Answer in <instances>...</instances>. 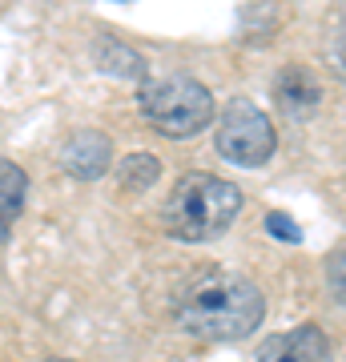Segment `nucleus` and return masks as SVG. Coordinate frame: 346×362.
I'll list each match as a JSON object with an SVG mask.
<instances>
[{"label":"nucleus","instance_id":"obj_1","mask_svg":"<svg viewBox=\"0 0 346 362\" xmlns=\"http://www.w3.org/2000/svg\"><path fill=\"white\" fill-rule=\"evenodd\" d=\"M262 318H266V298L254 286V278L226 270V266L193 274L178 294L181 330L202 342H238L254 334Z\"/></svg>","mask_w":346,"mask_h":362},{"label":"nucleus","instance_id":"obj_2","mask_svg":"<svg viewBox=\"0 0 346 362\" xmlns=\"http://www.w3.org/2000/svg\"><path fill=\"white\" fill-rule=\"evenodd\" d=\"M238 214H242V189L205 169L181 173L161 209L166 230L178 242H214L230 230Z\"/></svg>","mask_w":346,"mask_h":362},{"label":"nucleus","instance_id":"obj_3","mask_svg":"<svg viewBox=\"0 0 346 362\" xmlns=\"http://www.w3.org/2000/svg\"><path fill=\"white\" fill-rule=\"evenodd\" d=\"M142 113L161 137H193L214 121V93L205 89L202 81L173 73V77L149 81L142 85Z\"/></svg>","mask_w":346,"mask_h":362},{"label":"nucleus","instance_id":"obj_4","mask_svg":"<svg viewBox=\"0 0 346 362\" xmlns=\"http://www.w3.org/2000/svg\"><path fill=\"white\" fill-rule=\"evenodd\" d=\"M214 145L226 161L242 169H258L266 165L274 149H278V133L270 125V117L258 109L254 101L246 97H233L226 109H221V121H218V133H214Z\"/></svg>","mask_w":346,"mask_h":362},{"label":"nucleus","instance_id":"obj_5","mask_svg":"<svg viewBox=\"0 0 346 362\" xmlns=\"http://www.w3.org/2000/svg\"><path fill=\"white\" fill-rule=\"evenodd\" d=\"M258 362H334V346L326 330L306 322L298 330L270 334L262 342V350H258Z\"/></svg>","mask_w":346,"mask_h":362},{"label":"nucleus","instance_id":"obj_6","mask_svg":"<svg viewBox=\"0 0 346 362\" xmlns=\"http://www.w3.org/2000/svg\"><path fill=\"white\" fill-rule=\"evenodd\" d=\"M113 165V141L101 129H77L61 145V169L77 181H97Z\"/></svg>","mask_w":346,"mask_h":362},{"label":"nucleus","instance_id":"obj_7","mask_svg":"<svg viewBox=\"0 0 346 362\" xmlns=\"http://www.w3.org/2000/svg\"><path fill=\"white\" fill-rule=\"evenodd\" d=\"M274 101L282 105L286 113H310L322 101V81L302 65H290L278 73L274 81Z\"/></svg>","mask_w":346,"mask_h":362},{"label":"nucleus","instance_id":"obj_8","mask_svg":"<svg viewBox=\"0 0 346 362\" xmlns=\"http://www.w3.org/2000/svg\"><path fill=\"white\" fill-rule=\"evenodd\" d=\"M93 52H97V65L109 69V73H117V77H125V81H145V61H142V52H133L129 45H121V40L101 37L97 45H93Z\"/></svg>","mask_w":346,"mask_h":362},{"label":"nucleus","instance_id":"obj_9","mask_svg":"<svg viewBox=\"0 0 346 362\" xmlns=\"http://www.w3.org/2000/svg\"><path fill=\"white\" fill-rule=\"evenodd\" d=\"M25 194H28V177L25 169L13 161H0V230H8L21 209H25Z\"/></svg>","mask_w":346,"mask_h":362},{"label":"nucleus","instance_id":"obj_10","mask_svg":"<svg viewBox=\"0 0 346 362\" xmlns=\"http://www.w3.org/2000/svg\"><path fill=\"white\" fill-rule=\"evenodd\" d=\"M161 177V161H157L154 153H129L121 157V165H117V181H121V189H133V194H142V189H149L154 181Z\"/></svg>","mask_w":346,"mask_h":362},{"label":"nucleus","instance_id":"obj_11","mask_svg":"<svg viewBox=\"0 0 346 362\" xmlns=\"http://www.w3.org/2000/svg\"><path fill=\"white\" fill-rule=\"evenodd\" d=\"M266 230L274 233V238H282V242H302V230H298L294 221L286 218L282 209H274V214H266Z\"/></svg>","mask_w":346,"mask_h":362},{"label":"nucleus","instance_id":"obj_12","mask_svg":"<svg viewBox=\"0 0 346 362\" xmlns=\"http://www.w3.org/2000/svg\"><path fill=\"white\" fill-rule=\"evenodd\" d=\"M334 298H342V250L334 254Z\"/></svg>","mask_w":346,"mask_h":362},{"label":"nucleus","instance_id":"obj_13","mask_svg":"<svg viewBox=\"0 0 346 362\" xmlns=\"http://www.w3.org/2000/svg\"><path fill=\"white\" fill-rule=\"evenodd\" d=\"M45 362H77V358H45Z\"/></svg>","mask_w":346,"mask_h":362}]
</instances>
